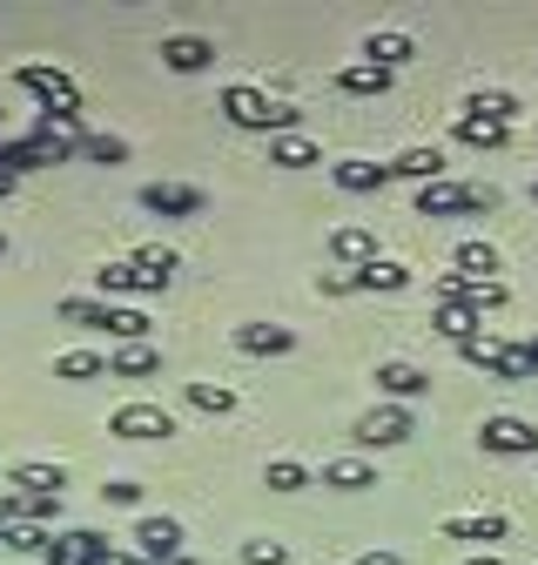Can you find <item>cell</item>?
<instances>
[{
    "mask_svg": "<svg viewBox=\"0 0 538 565\" xmlns=\"http://www.w3.org/2000/svg\"><path fill=\"white\" fill-rule=\"evenodd\" d=\"M54 377H67V384H88V377H108V364L95 358V350H61V358H54Z\"/></svg>",
    "mask_w": 538,
    "mask_h": 565,
    "instance_id": "27",
    "label": "cell"
},
{
    "mask_svg": "<svg viewBox=\"0 0 538 565\" xmlns=\"http://www.w3.org/2000/svg\"><path fill=\"white\" fill-rule=\"evenodd\" d=\"M182 397H189L195 411H209V417H229V411H236V391H229V384H202V377H189Z\"/></svg>",
    "mask_w": 538,
    "mask_h": 565,
    "instance_id": "25",
    "label": "cell"
},
{
    "mask_svg": "<svg viewBox=\"0 0 538 565\" xmlns=\"http://www.w3.org/2000/svg\"><path fill=\"white\" fill-rule=\"evenodd\" d=\"M155 565H195V558H155Z\"/></svg>",
    "mask_w": 538,
    "mask_h": 565,
    "instance_id": "45",
    "label": "cell"
},
{
    "mask_svg": "<svg viewBox=\"0 0 538 565\" xmlns=\"http://www.w3.org/2000/svg\"><path fill=\"white\" fill-rule=\"evenodd\" d=\"M269 162L277 169H310V162H323V149L310 135H269Z\"/></svg>",
    "mask_w": 538,
    "mask_h": 565,
    "instance_id": "18",
    "label": "cell"
},
{
    "mask_svg": "<svg viewBox=\"0 0 538 565\" xmlns=\"http://www.w3.org/2000/svg\"><path fill=\"white\" fill-rule=\"evenodd\" d=\"M236 128H256V135H297V121H303V108H290V102H269L262 88H223V102H216Z\"/></svg>",
    "mask_w": 538,
    "mask_h": 565,
    "instance_id": "1",
    "label": "cell"
},
{
    "mask_svg": "<svg viewBox=\"0 0 538 565\" xmlns=\"http://www.w3.org/2000/svg\"><path fill=\"white\" fill-rule=\"evenodd\" d=\"M142 209H155V216H202V189H189V182H149Z\"/></svg>",
    "mask_w": 538,
    "mask_h": 565,
    "instance_id": "10",
    "label": "cell"
},
{
    "mask_svg": "<svg viewBox=\"0 0 538 565\" xmlns=\"http://www.w3.org/2000/svg\"><path fill=\"white\" fill-rule=\"evenodd\" d=\"M162 67H175V75H202V67H216V41H202V34H169V41H162Z\"/></svg>",
    "mask_w": 538,
    "mask_h": 565,
    "instance_id": "8",
    "label": "cell"
},
{
    "mask_svg": "<svg viewBox=\"0 0 538 565\" xmlns=\"http://www.w3.org/2000/svg\"><path fill=\"white\" fill-rule=\"evenodd\" d=\"M0 256H8V236H0Z\"/></svg>",
    "mask_w": 538,
    "mask_h": 565,
    "instance_id": "46",
    "label": "cell"
},
{
    "mask_svg": "<svg viewBox=\"0 0 538 565\" xmlns=\"http://www.w3.org/2000/svg\"><path fill=\"white\" fill-rule=\"evenodd\" d=\"M531 202H538V189H531Z\"/></svg>",
    "mask_w": 538,
    "mask_h": 565,
    "instance_id": "47",
    "label": "cell"
},
{
    "mask_svg": "<svg viewBox=\"0 0 538 565\" xmlns=\"http://www.w3.org/2000/svg\"><path fill=\"white\" fill-rule=\"evenodd\" d=\"M505 512H478V519H444V539H505Z\"/></svg>",
    "mask_w": 538,
    "mask_h": 565,
    "instance_id": "29",
    "label": "cell"
},
{
    "mask_svg": "<svg viewBox=\"0 0 538 565\" xmlns=\"http://www.w3.org/2000/svg\"><path fill=\"white\" fill-rule=\"evenodd\" d=\"M8 195H14V175H8V169H0V202H8Z\"/></svg>",
    "mask_w": 538,
    "mask_h": 565,
    "instance_id": "42",
    "label": "cell"
},
{
    "mask_svg": "<svg viewBox=\"0 0 538 565\" xmlns=\"http://www.w3.org/2000/svg\"><path fill=\"white\" fill-rule=\"evenodd\" d=\"M411 54H418L411 34H397V28H377V34L364 41V61H370V67H404Z\"/></svg>",
    "mask_w": 538,
    "mask_h": 565,
    "instance_id": "17",
    "label": "cell"
},
{
    "mask_svg": "<svg viewBox=\"0 0 538 565\" xmlns=\"http://www.w3.org/2000/svg\"><path fill=\"white\" fill-rule=\"evenodd\" d=\"M41 558H47V565H95V552H88V532H54Z\"/></svg>",
    "mask_w": 538,
    "mask_h": 565,
    "instance_id": "26",
    "label": "cell"
},
{
    "mask_svg": "<svg viewBox=\"0 0 538 565\" xmlns=\"http://www.w3.org/2000/svg\"><path fill=\"white\" fill-rule=\"evenodd\" d=\"M438 297L485 317V310H505V297H512V290H505L498 276H458V269H451V276H438Z\"/></svg>",
    "mask_w": 538,
    "mask_h": 565,
    "instance_id": "4",
    "label": "cell"
},
{
    "mask_svg": "<svg viewBox=\"0 0 538 565\" xmlns=\"http://www.w3.org/2000/svg\"><path fill=\"white\" fill-rule=\"evenodd\" d=\"M243 565H290V552H283L277 539H249V545H243Z\"/></svg>",
    "mask_w": 538,
    "mask_h": 565,
    "instance_id": "39",
    "label": "cell"
},
{
    "mask_svg": "<svg viewBox=\"0 0 538 565\" xmlns=\"http://www.w3.org/2000/svg\"><path fill=\"white\" fill-rule=\"evenodd\" d=\"M377 391H384L390 404H411V397L431 391V377H424L418 364H377Z\"/></svg>",
    "mask_w": 538,
    "mask_h": 565,
    "instance_id": "15",
    "label": "cell"
},
{
    "mask_svg": "<svg viewBox=\"0 0 538 565\" xmlns=\"http://www.w3.org/2000/svg\"><path fill=\"white\" fill-rule=\"evenodd\" d=\"M262 484H269V491H303V484H310V471H303L297 458H277V465L262 471Z\"/></svg>",
    "mask_w": 538,
    "mask_h": 565,
    "instance_id": "37",
    "label": "cell"
},
{
    "mask_svg": "<svg viewBox=\"0 0 538 565\" xmlns=\"http://www.w3.org/2000/svg\"><path fill=\"white\" fill-rule=\"evenodd\" d=\"M458 276H498V249L492 243H458Z\"/></svg>",
    "mask_w": 538,
    "mask_h": 565,
    "instance_id": "32",
    "label": "cell"
},
{
    "mask_svg": "<svg viewBox=\"0 0 538 565\" xmlns=\"http://www.w3.org/2000/svg\"><path fill=\"white\" fill-rule=\"evenodd\" d=\"M464 209H498V189L485 182H424L418 189V216H464Z\"/></svg>",
    "mask_w": 538,
    "mask_h": 565,
    "instance_id": "2",
    "label": "cell"
},
{
    "mask_svg": "<svg viewBox=\"0 0 538 565\" xmlns=\"http://www.w3.org/2000/svg\"><path fill=\"white\" fill-rule=\"evenodd\" d=\"M323 484H330V491H370L377 471H370L364 458H336V465H323Z\"/></svg>",
    "mask_w": 538,
    "mask_h": 565,
    "instance_id": "24",
    "label": "cell"
},
{
    "mask_svg": "<svg viewBox=\"0 0 538 565\" xmlns=\"http://www.w3.org/2000/svg\"><path fill=\"white\" fill-rule=\"evenodd\" d=\"M236 350H243V358H290L297 337L283 323H236Z\"/></svg>",
    "mask_w": 538,
    "mask_h": 565,
    "instance_id": "9",
    "label": "cell"
},
{
    "mask_svg": "<svg viewBox=\"0 0 538 565\" xmlns=\"http://www.w3.org/2000/svg\"><path fill=\"white\" fill-rule=\"evenodd\" d=\"M418 431V417H411V404H377V411H364L357 417V445H404V438H411Z\"/></svg>",
    "mask_w": 538,
    "mask_h": 565,
    "instance_id": "6",
    "label": "cell"
},
{
    "mask_svg": "<svg viewBox=\"0 0 538 565\" xmlns=\"http://www.w3.org/2000/svg\"><path fill=\"white\" fill-rule=\"evenodd\" d=\"M357 565H404L397 552H384V545H370V552H357Z\"/></svg>",
    "mask_w": 538,
    "mask_h": 565,
    "instance_id": "41",
    "label": "cell"
},
{
    "mask_svg": "<svg viewBox=\"0 0 538 565\" xmlns=\"http://www.w3.org/2000/svg\"><path fill=\"white\" fill-rule=\"evenodd\" d=\"M0 539H8L14 552H47L54 532H47V525H0Z\"/></svg>",
    "mask_w": 538,
    "mask_h": 565,
    "instance_id": "38",
    "label": "cell"
},
{
    "mask_svg": "<svg viewBox=\"0 0 538 565\" xmlns=\"http://www.w3.org/2000/svg\"><path fill=\"white\" fill-rule=\"evenodd\" d=\"M61 323H75V330H108V303H101V297H67V303H61Z\"/></svg>",
    "mask_w": 538,
    "mask_h": 565,
    "instance_id": "31",
    "label": "cell"
},
{
    "mask_svg": "<svg viewBox=\"0 0 538 565\" xmlns=\"http://www.w3.org/2000/svg\"><path fill=\"white\" fill-rule=\"evenodd\" d=\"M82 156H88V162H108V169H115V162H128V141H121V135H101V128H95V135H82Z\"/></svg>",
    "mask_w": 538,
    "mask_h": 565,
    "instance_id": "36",
    "label": "cell"
},
{
    "mask_svg": "<svg viewBox=\"0 0 538 565\" xmlns=\"http://www.w3.org/2000/svg\"><path fill=\"white\" fill-rule=\"evenodd\" d=\"M330 256L344 263V269H364V263H377V236H370V230H357V223H344V230L330 236Z\"/></svg>",
    "mask_w": 538,
    "mask_h": 565,
    "instance_id": "16",
    "label": "cell"
},
{
    "mask_svg": "<svg viewBox=\"0 0 538 565\" xmlns=\"http://www.w3.org/2000/svg\"><path fill=\"white\" fill-rule=\"evenodd\" d=\"M134 545H142V565L182 558V525L175 519H142V525H134Z\"/></svg>",
    "mask_w": 538,
    "mask_h": 565,
    "instance_id": "11",
    "label": "cell"
},
{
    "mask_svg": "<svg viewBox=\"0 0 538 565\" xmlns=\"http://www.w3.org/2000/svg\"><path fill=\"white\" fill-rule=\"evenodd\" d=\"M101 499H108V505H134V499H142V484H134V478H108Z\"/></svg>",
    "mask_w": 538,
    "mask_h": 565,
    "instance_id": "40",
    "label": "cell"
},
{
    "mask_svg": "<svg viewBox=\"0 0 538 565\" xmlns=\"http://www.w3.org/2000/svg\"><path fill=\"white\" fill-rule=\"evenodd\" d=\"M464 115H485V121H505V128H512L518 102H512L505 88H485V95H471V108H464Z\"/></svg>",
    "mask_w": 538,
    "mask_h": 565,
    "instance_id": "35",
    "label": "cell"
},
{
    "mask_svg": "<svg viewBox=\"0 0 538 565\" xmlns=\"http://www.w3.org/2000/svg\"><path fill=\"white\" fill-rule=\"evenodd\" d=\"M95 290H101V303H108V297H149L155 282L134 269V256H128V263H101V269H95Z\"/></svg>",
    "mask_w": 538,
    "mask_h": 565,
    "instance_id": "12",
    "label": "cell"
},
{
    "mask_svg": "<svg viewBox=\"0 0 538 565\" xmlns=\"http://www.w3.org/2000/svg\"><path fill=\"white\" fill-rule=\"evenodd\" d=\"M357 290H411V269L390 263V256H377V263L357 269Z\"/></svg>",
    "mask_w": 538,
    "mask_h": 565,
    "instance_id": "23",
    "label": "cell"
},
{
    "mask_svg": "<svg viewBox=\"0 0 538 565\" xmlns=\"http://www.w3.org/2000/svg\"><path fill=\"white\" fill-rule=\"evenodd\" d=\"M525 358H531V371H538V337H531V343H525Z\"/></svg>",
    "mask_w": 538,
    "mask_h": 565,
    "instance_id": "44",
    "label": "cell"
},
{
    "mask_svg": "<svg viewBox=\"0 0 538 565\" xmlns=\"http://www.w3.org/2000/svg\"><path fill=\"white\" fill-rule=\"evenodd\" d=\"M14 491H34V499H61V484H67V471L61 465H14V478H8Z\"/></svg>",
    "mask_w": 538,
    "mask_h": 565,
    "instance_id": "20",
    "label": "cell"
},
{
    "mask_svg": "<svg viewBox=\"0 0 538 565\" xmlns=\"http://www.w3.org/2000/svg\"><path fill=\"white\" fill-rule=\"evenodd\" d=\"M336 88H344V95H384V88H390V67L357 61V67H344V75H336Z\"/></svg>",
    "mask_w": 538,
    "mask_h": 565,
    "instance_id": "28",
    "label": "cell"
},
{
    "mask_svg": "<svg viewBox=\"0 0 538 565\" xmlns=\"http://www.w3.org/2000/svg\"><path fill=\"white\" fill-rule=\"evenodd\" d=\"M505 121H485V115H458V141L464 149H505Z\"/></svg>",
    "mask_w": 538,
    "mask_h": 565,
    "instance_id": "22",
    "label": "cell"
},
{
    "mask_svg": "<svg viewBox=\"0 0 538 565\" xmlns=\"http://www.w3.org/2000/svg\"><path fill=\"white\" fill-rule=\"evenodd\" d=\"M34 102H41V115H82V88L61 75V67H41V61H28L21 75H14Z\"/></svg>",
    "mask_w": 538,
    "mask_h": 565,
    "instance_id": "3",
    "label": "cell"
},
{
    "mask_svg": "<svg viewBox=\"0 0 538 565\" xmlns=\"http://www.w3.org/2000/svg\"><path fill=\"white\" fill-rule=\"evenodd\" d=\"M155 371H162V350L155 343H121L115 358H108V377H128V384H142Z\"/></svg>",
    "mask_w": 538,
    "mask_h": 565,
    "instance_id": "14",
    "label": "cell"
},
{
    "mask_svg": "<svg viewBox=\"0 0 538 565\" xmlns=\"http://www.w3.org/2000/svg\"><path fill=\"white\" fill-rule=\"evenodd\" d=\"M431 323H438V337H451V343H471V337L485 330V317H478V310H464V303H438Z\"/></svg>",
    "mask_w": 538,
    "mask_h": 565,
    "instance_id": "21",
    "label": "cell"
},
{
    "mask_svg": "<svg viewBox=\"0 0 538 565\" xmlns=\"http://www.w3.org/2000/svg\"><path fill=\"white\" fill-rule=\"evenodd\" d=\"M330 175H336V189H344V195H377V189H390V182H397V175H390V162H336Z\"/></svg>",
    "mask_w": 538,
    "mask_h": 565,
    "instance_id": "13",
    "label": "cell"
},
{
    "mask_svg": "<svg viewBox=\"0 0 538 565\" xmlns=\"http://www.w3.org/2000/svg\"><path fill=\"white\" fill-rule=\"evenodd\" d=\"M108 431H115V438H128V445H155V438H169V431H175V417H169L162 404H121V411L108 417Z\"/></svg>",
    "mask_w": 538,
    "mask_h": 565,
    "instance_id": "5",
    "label": "cell"
},
{
    "mask_svg": "<svg viewBox=\"0 0 538 565\" xmlns=\"http://www.w3.org/2000/svg\"><path fill=\"white\" fill-rule=\"evenodd\" d=\"M108 337H121V343H149V317L128 310V303H108Z\"/></svg>",
    "mask_w": 538,
    "mask_h": 565,
    "instance_id": "33",
    "label": "cell"
},
{
    "mask_svg": "<svg viewBox=\"0 0 538 565\" xmlns=\"http://www.w3.org/2000/svg\"><path fill=\"white\" fill-rule=\"evenodd\" d=\"M390 175L418 182V189H424V182H444V156H438V149H404V156L390 162Z\"/></svg>",
    "mask_w": 538,
    "mask_h": 565,
    "instance_id": "19",
    "label": "cell"
},
{
    "mask_svg": "<svg viewBox=\"0 0 538 565\" xmlns=\"http://www.w3.org/2000/svg\"><path fill=\"white\" fill-rule=\"evenodd\" d=\"M464 565H505V558H492V552H478V558H464Z\"/></svg>",
    "mask_w": 538,
    "mask_h": 565,
    "instance_id": "43",
    "label": "cell"
},
{
    "mask_svg": "<svg viewBox=\"0 0 538 565\" xmlns=\"http://www.w3.org/2000/svg\"><path fill=\"white\" fill-rule=\"evenodd\" d=\"M478 445L498 451V458H531L538 451V424H525V417H485L478 424Z\"/></svg>",
    "mask_w": 538,
    "mask_h": 565,
    "instance_id": "7",
    "label": "cell"
},
{
    "mask_svg": "<svg viewBox=\"0 0 538 565\" xmlns=\"http://www.w3.org/2000/svg\"><path fill=\"white\" fill-rule=\"evenodd\" d=\"M134 269H142L155 290H169L175 282V249H134Z\"/></svg>",
    "mask_w": 538,
    "mask_h": 565,
    "instance_id": "34",
    "label": "cell"
},
{
    "mask_svg": "<svg viewBox=\"0 0 538 565\" xmlns=\"http://www.w3.org/2000/svg\"><path fill=\"white\" fill-rule=\"evenodd\" d=\"M458 350H464V364H478V371H492V377H498V364H505V350H512V343H498L492 330H478V337L458 343Z\"/></svg>",
    "mask_w": 538,
    "mask_h": 565,
    "instance_id": "30",
    "label": "cell"
}]
</instances>
